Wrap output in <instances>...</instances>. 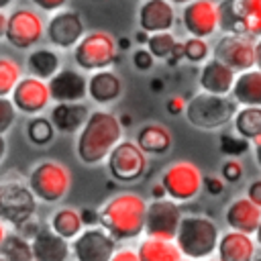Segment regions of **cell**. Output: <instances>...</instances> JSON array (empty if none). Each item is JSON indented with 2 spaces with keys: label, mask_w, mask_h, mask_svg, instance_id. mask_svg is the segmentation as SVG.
Listing matches in <instances>:
<instances>
[{
  "label": "cell",
  "mask_w": 261,
  "mask_h": 261,
  "mask_svg": "<svg viewBox=\"0 0 261 261\" xmlns=\"http://www.w3.org/2000/svg\"><path fill=\"white\" fill-rule=\"evenodd\" d=\"M122 124L120 118L108 110L90 112L86 124L77 133L75 153L84 165H98L108 159L110 151L122 141Z\"/></svg>",
  "instance_id": "6da1fadb"
},
{
  "label": "cell",
  "mask_w": 261,
  "mask_h": 261,
  "mask_svg": "<svg viewBox=\"0 0 261 261\" xmlns=\"http://www.w3.org/2000/svg\"><path fill=\"white\" fill-rule=\"evenodd\" d=\"M147 202L137 192H120L100 208V224L120 241L135 239L145 230Z\"/></svg>",
  "instance_id": "7a4b0ae2"
},
{
  "label": "cell",
  "mask_w": 261,
  "mask_h": 261,
  "mask_svg": "<svg viewBox=\"0 0 261 261\" xmlns=\"http://www.w3.org/2000/svg\"><path fill=\"white\" fill-rule=\"evenodd\" d=\"M220 241V230L216 222L204 214H188L181 218L175 243L181 249L184 257L202 261L216 253Z\"/></svg>",
  "instance_id": "3957f363"
},
{
  "label": "cell",
  "mask_w": 261,
  "mask_h": 261,
  "mask_svg": "<svg viewBox=\"0 0 261 261\" xmlns=\"http://www.w3.org/2000/svg\"><path fill=\"white\" fill-rule=\"evenodd\" d=\"M239 110V104L232 96H220L210 92H198L188 100L186 120L200 130H216L228 124Z\"/></svg>",
  "instance_id": "277c9868"
},
{
  "label": "cell",
  "mask_w": 261,
  "mask_h": 261,
  "mask_svg": "<svg viewBox=\"0 0 261 261\" xmlns=\"http://www.w3.org/2000/svg\"><path fill=\"white\" fill-rule=\"evenodd\" d=\"M71 171L65 163L55 159L39 161L29 173V186L35 196L47 204L63 200L71 190Z\"/></svg>",
  "instance_id": "5b68a950"
},
{
  "label": "cell",
  "mask_w": 261,
  "mask_h": 261,
  "mask_svg": "<svg viewBox=\"0 0 261 261\" xmlns=\"http://www.w3.org/2000/svg\"><path fill=\"white\" fill-rule=\"evenodd\" d=\"M118 41L108 31H90L73 47V61L84 71H100L118 59Z\"/></svg>",
  "instance_id": "8992f818"
},
{
  "label": "cell",
  "mask_w": 261,
  "mask_h": 261,
  "mask_svg": "<svg viewBox=\"0 0 261 261\" xmlns=\"http://www.w3.org/2000/svg\"><path fill=\"white\" fill-rule=\"evenodd\" d=\"M167 192V198L175 202H190L194 200L204 188V175L200 167L192 161H173L165 167L159 179Z\"/></svg>",
  "instance_id": "52a82bcc"
},
{
  "label": "cell",
  "mask_w": 261,
  "mask_h": 261,
  "mask_svg": "<svg viewBox=\"0 0 261 261\" xmlns=\"http://www.w3.org/2000/svg\"><path fill=\"white\" fill-rule=\"evenodd\" d=\"M106 165L116 181H137L147 171V153L137 141H120L110 151Z\"/></svg>",
  "instance_id": "ba28073f"
},
{
  "label": "cell",
  "mask_w": 261,
  "mask_h": 261,
  "mask_svg": "<svg viewBox=\"0 0 261 261\" xmlns=\"http://www.w3.org/2000/svg\"><path fill=\"white\" fill-rule=\"evenodd\" d=\"M37 196L31 186L20 184L16 179L0 184V218L12 224H20L35 214Z\"/></svg>",
  "instance_id": "9c48e42d"
},
{
  "label": "cell",
  "mask_w": 261,
  "mask_h": 261,
  "mask_svg": "<svg viewBox=\"0 0 261 261\" xmlns=\"http://www.w3.org/2000/svg\"><path fill=\"white\" fill-rule=\"evenodd\" d=\"M45 22L31 8H16L8 14L4 39L16 49H31L45 37Z\"/></svg>",
  "instance_id": "30bf717a"
},
{
  "label": "cell",
  "mask_w": 261,
  "mask_h": 261,
  "mask_svg": "<svg viewBox=\"0 0 261 261\" xmlns=\"http://www.w3.org/2000/svg\"><path fill=\"white\" fill-rule=\"evenodd\" d=\"M212 55L232 67L237 73L255 67V37L224 33L212 47Z\"/></svg>",
  "instance_id": "8fae6325"
},
{
  "label": "cell",
  "mask_w": 261,
  "mask_h": 261,
  "mask_svg": "<svg viewBox=\"0 0 261 261\" xmlns=\"http://www.w3.org/2000/svg\"><path fill=\"white\" fill-rule=\"evenodd\" d=\"M181 218L184 216L179 210V202L171 198H155L151 204H147L145 232L147 237L175 241Z\"/></svg>",
  "instance_id": "7c38bea8"
},
{
  "label": "cell",
  "mask_w": 261,
  "mask_h": 261,
  "mask_svg": "<svg viewBox=\"0 0 261 261\" xmlns=\"http://www.w3.org/2000/svg\"><path fill=\"white\" fill-rule=\"evenodd\" d=\"M84 35H86V27L82 14L71 8H61L53 12L45 27V37L57 49H73Z\"/></svg>",
  "instance_id": "4fadbf2b"
},
{
  "label": "cell",
  "mask_w": 261,
  "mask_h": 261,
  "mask_svg": "<svg viewBox=\"0 0 261 261\" xmlns=\"http://www.w3.org/2000/svg\"><path fill=\"white\" fill-rule=\"evenodd\" d=\"M181 27L192 37L208 39L218 33L220 16L218 2L214 0H194L181 8Z\"/></svg>",
  "instance_id": "5bb4252c"
},
{
  "label": "cell",
  "mask_w": 261,
  "mask_h": 261,
  "mask_svg": "<svg viewBox=\"0 0 261 261\" xmlns=\"http://www.w3.org/2000/svg\"><path fill=\"white\" fill-rule=\"evenodd\" d=\"M114 237L102 226H90L73 239V255L77 261H110L116 253Z\"/></svg>",
  "instance_id": "9a60e30c"
},
{
  "label": "cell",
  "mask_w": 261,
  "mask_h": 261,
  "mask_svg": "<svg viewBox=\"0 0 261 261\" xmlns=\"http://www.w3.org/2000/svg\"><path fill=\"white\" fill-rule=\"evenodd\" d=\"M10 98H12L14 106L18 108V112L29 114V116H37L51 102L49 84H47V80H41V77L29 73L16 84Z\"/></svg>",
  "instance_id": "2e32d148"
},
{
  "label": "cell",
  "mask_w": 261,
  "mask_h": 261,
  "mask_svg": "<svg viewBox=\"0 0 261 261\" xmlns=\"http://www.w3.org/2000/svg\"><path fill=\"white\" fill-rule=\"evenodd\" d=\"M175 4L169 0H143L137 12L139 29L151 33L171 31L175 24Z\"/></svg>",
  "instance_id": "e0dca14e"
},
{
  "label": "cell",
  "mask_w": 261,
  "mask_h": 261,
  "mask_svg": "<svg viewBox=\"0 0 261 261\" xmlns=\"http://www.w3.org/2000/svg\"><path fill=\"white\" fill-rule=\"evenodd\" d=\"M47 84L53 102H82L88 96V80L77 69L61 67Z\"/></svg>",
  "instance_id": "ac0fdd59"
},
{
  "label": "cell",
  "mask_w": 261,
  "mask_h": 261,
  "mask_svg": "<svg viewBox=\"0 0 261 261\" xmlns=\"http://www.w3.org/2000/svg\"><path fill=\"white\" fill-rule=\"evenodd\" d=\"M234 80H237V71L228 67L224 61L216 59L214 55L202 63V69L198 75V84L202 92L220 94V96H230Z\"/></svg>",
  "instance_id": "d6986e66"
},
{
  "label": "cell",
  "mask_w": 261,
  "mask_h": 261,
  "mask_svg": "<svg viewBox=\"0 0 261 261\" xmlns=\"http://www.w3.org/2000/svg\"><path fill=\"white\" fill-rule=\"evenodd\" d=\"M257 247L253 234L230 228L220 234L216 255L220 261H253L257 257Z\"/></svg>",
  "instance_id": "ffe728a7"
},
{
  "label": "cell",
  "mask_w": 261,
  "mask_h": 261,
  "mask_svg": "<svg viewBox=\"0 0 261 261\" xmlns=\"http://www.w3.org/2000/svg\"><path fill=\"white\" fill-rule=\"evenodd\" d=\"M224 220L232 230L255 234V230L261 224V206H257L249 196L237 198L228 204L224 212Z\"/></svg>",
  "instance_id": "44dd1931"
},
{
  "label": "cell",
  "mask_w": 261,
  "mask_h": 261,
  "mask_svg": "<svg viewBox=\"0 0 261 261\" xmlns=\"http://www.w3.org/2000/svg\"><path fill=\"white\" fill-rule=\"evenodd\" d=\"M90 116V110L84 102H55V106L49 112L51 122L55 124L57 133H80V128L86 124Z\"/></svg>",
  "instance_id": "7402d4cb"
},
{
  "label": "cell",
  "mask_w": 261,
  "mask_h": 261,
  "mask_svg": "<svg viewBox=\"0 0 261 261\" xmlns=\"http://www.w3.org/2000/svg\"><path fill=\"white\" fill-rule=\"evenodd\" d=\"M35 261H67L69 245L67 239L55 232L53 228H41L31 241Z\"/></svg>",
  "instance_id": "603a6c76"
},
{
  "label": "cell",
  "mask_w": 261,
  "mask_h": 261,
  "mask_svg": "<svg viewBox=\"0 0 261 261\" xmlns=\"http://www.w3.org/2000/svg\"><path fill=\"white\" fill-rule=\"evenodd\" d=\"M122 94V80L112 69L92 71L88 80V96L96 104H110Z\"/></svg>",
  "instance_id": "cb8c5ba5"
},
{
  "label": "cell",
  "mask_w": 261,
  "mask_h": 261,
  "mask_svg": "<svg viewBox=\"0 0 261 261\" xmlns=\"http://www.w3.org/2000/svg\"><path fill=\"white\" fill-rule=\"evenodd\" d=\"M230 96L239 106H261V69L251 67L237 73Z\"/></svg>",
  "instance_id": "d4e9b609"
},
{
  "label": "cell",
  "mask_w": 261,
  "mask_h": 261,
  "mask_svg": "<svg viewBox=\"0 0 261 261\" xmlns=\"http://www.w3.org/2000/svg\"><path fill=\"white\" fill-rule=\"evenodd\" d=\"M135 141L139 143V147L147 155H165L171 149L173 137H171V130L165 124L149 122V124H143L139 128Z\"/></svg>",
  "instance_id": "484cf974"
},
{
  "label": "cell",
  "mask_w": 261,
  "mask_h": 261,
  "mask_svg": "<svg viewBox=\"0 0 261 261\" xmlns=\"http://www.w3.org/2000/svg\"><path fill=\"white\" fill-rule=\"evenodd\" d=\"M137 251L141 261H181L184 259V253L177 247V243L167 239L147 237Z\"/></svg>",
  "instance_id": "4316f807"
},
{
  "label": "cell",
  "mask_w": 261,
  "mask_h": 261,
  "mask_svg": "<svg viewBox=\"0 0 261 261\" xmlns=\"http://www.w3.org/2000/svg\"><path fill=\"white\" fill-rule=\"evenodd\" d=\"M27 69L31 75H37L41 80H51L61 69V59L53 49L39 47L31 51V55L27 57Z\"/></svg>",
  "instance_id": "83f0119b"
},
{
  "label": "cell",
  "mask_w": 261,
  "mask_h": 261,
  "mask_svg": "<svg viewBox=\"0 0 261 261\" xmlns=\"http://www.w3.org/2000/svg\"><path fill=\"white\" fill-rule=\"evenodd\" d=\"M234 130L255 143L261 137V106H241L232 118Z\"/></svg>",
  "instance_id": "f1b7e54d"
},
{
  "label": "cell",
  "mask_w": 261,
  "mask_h": 261,
  "mask_svg": "<svg viewBox=\"0 0 261 261\" xmlns=\"http://www.w3.org/2000/svg\"><path fill=\"white\" fill-rule=\"evenodd\" d=\"M82 226H84L82 212L75 210V208H71V206H61L51 216V228L55 232H59L61 237H65L67 241L69 239H75L82 232Z\"/></svg>",
  "instance_id": "f546056e"
},
{
  "label": "cell",
  "mask_w": 261,
  "mask_h": 261,
  "mask_svg": "<svg viewBox=\"0 0 261 261\" xmlns=\"http://www.w3.org/2000/svg\"><path fill=\"white\" fill-rule=\"evenodd\" d=\"M218 16H220V31L222 33H245V16L239 0H220L218 2Z\"/></svg>",
  "instance_id": "4dcf8cb0"
},
{
  "label": "cell",
  "mask_w": 261,
  "mask_h": 261,
  "mask_svg": "<svg viewBox=\"0 0 261 261\" xmlns=\"http://www.w3.org/2000/svg\"><path fill=\"white\" fill-rule=\"evenodd\" d=\"M57 128L55 124L51 122V118H45V116H33L27 124V137L33 145H39V147H45L53 141Z\"/></svg>",
  "instance_id": "1f68e13d"
},
{
  "label": "cell",
  "mask_w": 261,
  "mask_h": 261,
  "mask_svg": "<svg viewBox=\"0 0 261 261\" xmlns=\"http://www.w3.org/2000/svg\"><path fill=\"white\" fill-rule=\"evenodd\" d=\"M0 253L8 261H35L33 245L22 234H10V237H6L4 245L0 247Z\"/></svg>",
  "instance_id": "d6a6232c"
},
{
  "label": "cell",
  "mask_w": 261,
  "mask_h": 261,
  "mask_svg": "<svg viewBox=\"0 0 261 261\" xmlns=\"http://www.w3.org/2000/svg\"><path fill=\"white\" fill-rule=\"evenodd\" d=\"M22 80V67L12 57H0V96H10Z\"/></svg>",
  "instance_id": "836d02e7"
},
{
  "label": "cell",
  "mask_w": 261,
  "mask_h": 261,
  "mask_svg": "<svg viewBox=\"0 0 261 261\" xmlns=\"http://www.w3.org/2000/svg\"><path fill=\"white\" fill-rule=\"evenodd\" d=\"M175 45H177V39L173 37V33H171V31H161V33H151L145 47L153 53L155 59L167 61V59L171 57Z\"/></svg>",
  "instance_id": "e575fe53"
},
{
  "label": "cell",
  "mask_w": 261,
  "mask_h": 261,
  "mask_svg": "<svg viewBox=\"0 0 261 261\" xmlns=\"http://www.w3.org/2000/svg\"><path fill=\"white\" fill-rule=\"evenodd\" d=\"M212 57V49H210V45H208V41L206 39H202V37H188L186 41H184V59L186 61H190V63H204V61H208Z\"/></svg>",
  "instance_id": "d590c367"
},
{
  "label": "cell",
  "mask_w": 261,
  "mask_h": 261,
  "mask_svg": "<svg viewBox=\"0 0 261 261\" xmlns=\"http://www.w3.org/2000/svg\"><path fill=\"white\" fill-rule=\"evenodd\" d=\"M245 16V33L261 37V0H239Z\"/></svg>",
  "instance_id": "8d00e7d4"
},
{
  "label": "cell",
  "mask_w": 261,
  "mask_h": 261,
  "mask_svg": "<svg viewBox=\"0 0 261 261\" xmlns=\"http://www.w3.org/2000/svg\"><path fill=\"white\" fill-rule=\"evenodd\" d=\"M251 147V141H247L245 137H241L237 130L234 133H222L220 135V151L228 157H241L243 153H247Z\"/></svg>",
  "instance_id": "74e56055"
},
{
  "label": "cell",
  "mask_w": 261,
  "mask_h": 261,
  "mask_svg": "<svg viewBox=\"0 0 261 261\" xmlns=\"http://www.w3.org/2000/svg\"><path fill=\"white\" fill-rule=\"evenodd\" d=\"M16 112H18V108L14 106L12 98L0 96V133L2 135L12 128V124L16 120Z\"/></svg>",
  "instance_id": "f35d334b"
},
{
  "label": "cell",
  "mask_w": 261,
  "mask_h": 261,
  "mask_svg": "<svg viewBox=\"0 0 261 261\" xmlns=\"http://www.w3.org/2000/svg\"><path fill=\"white\" fill-rule=\"evenodd\" d=\"M243 173H245L243 163H241L237 157L226 159V161L222 163V167H220V175L224 177L226 184H237V181L243 177Z\"/></svg>",
  "instance_id": "ab89813d"
},
{
  "label": "cell",
  "mask_w": 261,
  "mask_h": 261,
  "mask_svg": "<svg viewBox=\"0 0 261 261\" xmlns=\"http://www.w3.org/2000/svg\"><path fill=\"white\" fill-rule=\"evenodd\" d=\"M130 61H133V65H135L137 71H149V69L153 67V63H155V57H153V53H151L147 47L141 45L139 49L133 51Z\"/></svg>",
  "instance_id": "60d3db41"
},
{
  "label": "cell",
  "mask_w": 261,
  "mask_h": 261,
  "mask_svg": "<svg viewBox=\"0 0 261 261\" xmlns=\"http://www.w3.org/2000/svg\"><path fill=\"white\" fill-rule=\"evenodd\" d=\"M224 177L222 175H204V190L210 194V196H220L224 192Z\"/></svg>",
  "instance_id": "b9f144b4"
},
{
  "label": "cell",
  "mask_w": 261,
  "mask_h": 261,
  "mask_svg": "<svg viewBox=\"0 0 261 261\" xmlns=\"http://www.w3.org/2000/svg\"><path fill=\"white\" fill-rule=\"evenodd\" d=\"M186 106H188V102L181 98V96H171V98H167V102H165V110L169 112V114H184L186 112Z\"/></svg>",
  "instance_id": "7bdbcfd3"
},
{
  "label": "cell",
  "mask_w": 261,
  "mask_h": 261,
  "mask_svg": "<svg viewBox=\"0 0 261 261\" xmlns=\"http://www.w3.org/2000/svg\"><path fill=\"white\" fill-rule=\"evenodd\" d=\"M31 2L45 12H57L67 4V0H31Z\"/></svg>",
  "instance_id": "ee69618b"
},
{
  "label": "cell",
  "mask_w": 261,
  "mask_h": 261,
  "mask_svg": "<svg viewBox=\"0 0 261 261\" xmlns=\"http://www.w3.org/2000/svg\"><path fill=\"white\" fill-rule=\"evenodd\" d=\"M18 228L22 230V237H31V239H35V234L41 230L39 222L35 220V214H33L31 218H27L24 222H20V224H18Z\"/></svg>",
  "instance_id": "f6af8a7d"
},
{
  "label": "cell",
  "mask_w": 261,
  "mask_h": 261,
  "mask_svg": "<svg viewBox=\"0 0 261 261\" xmlns=\"http://www.w3.org/2000/svg\"><path fill=\"white\" fill-rule=\"evenodd\" d=\"M110 261H141V257H139V251L135 249H118Z\"/></svg>",
  "instance_id": "bcb514c9"
},
{
  "label": "cell",
  "mask_w": 261,
  "mask_h": 261,
  "mask_svg": "<svg viewBox=\"0 0 261 261\" xmlns=\"http://www.w3.org/2000/svg\"><path fill=\"white\" fill-rule=\"evenodd\" d=\"M247 196H249L257 206H261V179H253V181L249 184Z\"/></svg>",
  "instance_id": "7dc6e473"
},
{
  "label": "cell",
  "mask_w": 261,
  "mask_h": 261,
  "mask_svg": "<svg viewBox=\"0 0 261 261\" xmlns=\"http://www.w3.org/2000/svg\"><path fill=\"white\" fill-rule=\"evenodd\" d=\"M80 212H82V220H84V224H94V222H100V212H98V210L84 208V210H80Z\"/></svg>",
  "instance_id": "c3c4849f"
},
{
  "label": "cell",
  "mask_w": 261,
  "mask_h": 261,
  "mask_svg": "<svg viewBox=\"0 0 261 261\" xmlns=\"http://www.w3.org/2000/svg\"><path fill=\"white\" fill-rule=\"evenodd\" d=\"M181 59H184V41H177V45H175L171 57L167 59V63H169V65H177Z\"/></svg>",
  "instance_id": "681fc988"
},
{
  "label": "cell",
  "mask_w": 261,
  "mask_h": 261,
  "mask_svg": "<svg viewBox=\"0 0 261 261\" xmlns=\"http://www.w3.org/2000/svg\"><path fill=\"white\" fill-rule=\"evenodd\" d=\"M253 157H255V163H257L259 169H261V137L253 143Z\"/></svg>",
  "instance_id": "f907efd6"
},
{
  "label": "cell",
  "mask_w": 261,
  "mask_h": 261,
  "mask_svg": "<svg viewBox=\"0 0 261 261\" xmlns=\"http://www.w3.org/2000/svg\"><path fill=\"white\" fill-rule=\"evenodd\" d=\"M255 67L261 69V37H255Z\"/></svg>",
  "instance_id": "816d5d0a"
},
{
  "label": "cell",
  "mask_w": 261,
  "mask_h": 261,
  "mask_svg": "<svg viewBox=\"0 0 261 261\" xmlns=\"http://www.w3.org/2000/svg\"><path fill=\"white\" fill-rule=\"evenodd\" d=\"M135 41H137L139 45H143V47H145V45H147V41H149V33H147V31H143V29H139V31H137Z\"/></svg>",
  "instance_id": "f5cc1de1"
},
{
  "label": "cell",
  "mask_w": 261,
  "mask_h": 261,
  "mask_svg": "<svg viewBox=\"0 0 261 261\" xmlns=\"http://www.w3.org/2000/svg\"><path fill=\"white\" fill-rule=\"evenodd\" d=\"M6 22H8V14H4V10H0V39L6 35Z\"/></svg>",
  "instance_id": "db71d44e"
},
{
  "label": "cell",
  "mask_w": 261,
  "mask_h": 261,
  "mask_svg": "<svg viewBox=\"0 0 261 261\" xmlns=\"http://www.w3.org/2000/svg\"><path fill=\"white\" fill-rule=\"evenodd\" d=\"M151 90L161 92V90H163V82H161L159 77H153V80H151Z\"/></svg>",
  "instance_id": "11a10c76"
},
{
  "label": "cell",
  "mask_w": 261,
  "mask_h": 261,
  "mask_svg": "<svg viewBox=\"0 0 261 261\" xmlns=\"http://www.w3.org/2000/svg\"><path fill=\"white\" fill-rule=\"evenodd\" d=\"M4 155H6V139H4V135L0 133V161L4 159Z\"/></svg>",
  "instance_id": "9f6ffc18"
},
{
  "label": "cell",
  "mask_w": 261,
  "mask_h": 261,
  "mask_svg": "<svg viewBox=\"0 0 261 261\" xmlns=\"http://www.w3.org/2000/svg\"><path fill=\"white\" fill-rule=\"evenodd\" d=\"M116 41H118V49H120V51H124V49L130 45V39H126V37H122V39H116Z\"/></svg>",
  "instance_id": "6f0895ef"
},
{
  "label": "cell",
  "mask_w": 261,
  "mask_h": 261,
  "mask_svg": "<svg viewBox=\"0 0 261 261\" xmlns=\"http://www.w3.org/2000/svg\"><path fill=\"white\" fill-rule=\"evenodd\" d=\"M118 118H120V124H122V126H128V124H133V118H130V114H120Z\"/></svg>",
  "instance_id": "680465c9"
},
{
  "label": "cell",
  "mask_w": 261,
  "mask_h": 261,
  "mask_svg": "<svg viewBox=\"0 0 261 261\" xmlns=\"http://www.w3.org/2000/svg\"><path fill=\"white\" fill-rule=\"evenodd\" d=\"M6 237H8V234H6V226H4L2 222H0V247L4 245V241H6Z\"/></svg>",
  "instance_id": "91938a15"
},
{
  "label": "cell",
  "mask_w": 261,
  "mask_h": 261,
  "mask_svg": "<svg viewBox=\"0 0 261 261\" xmlns=\"http://www.w3.org/2000/svg\"><path fill=\"white\" fill-rule=\"evenodd\" d=\"M12 2H16V0H0V10H6Z\"/></svg>",
  "instance_id": "94428289"
},
{
  "label": "cell",
  "mask_w": 261,
  "mask_h": 261,
  "mask_svg": "<svg viewBox=\"0 0 261 261\" xmlns=\"http://www.w3.org/2000/svg\"><path fill=\"white\" fill-rule=\"evenodd\" d=\"M169 2H173L175 6H186V4H190V2H194V0H169Z\"/></svg>",
  "instance_id": "6125c7cd"
},
{
  "label": "cell",
  "mask_w": 261,
  "mask_h": 261,
  "mask_svg": "<svg viewBox=\"0 0 261 261\" xmlns=\"http://www.w3.org/2000/svg\"><path fill=\"white\" fill-rule=\"evenodd\" d=\"M253 237H255V241H257V245L261 247V224H259V228L255 230V234H253Z\"/></svg>",
  "instance_id": "be15d7a7"
},
{
  "label": "cell",
  "mask_w": 261,
  "mask_h": 261,
  "mask_svg": "<svg viewBox=\"0 0 261 261\" xmlns=\"http://www.w3.org/2000/svg\"><path fill=\"white\" fill-rule=\"evenodd\" d=\"M202 261H220V259H218V257H216V259H212V257H208V259H202Z\"/></svg>",
  "instance_id": "e7e4bbea"
},
{
  "label": "cell",
  "mask_w": 261,
  "mask_h": 261,
  "mask_svg": "<svg viewBox=\"0 0 261 261\" xmlns=\"http://www.w3.org/2000/svg\"><path fill=\"white\" fill-rule=\"evenodd\" d=\"M0 261H8V259H6V257H4L2 253H0Z\"/></svg>",
  "instance_id": "03108f58"
},
{
  "label": "cell",
  "mask_w": 261,
  "mask_h": 261,
  "mask_svg": "<svg viewBox=\"0 0 261 261\" xmlns=\"http://www.w3.org/2000/svg\"><path fill=\"white\" fill-rule=\"evenodd\" d=\"M253 261H261V257H255V259H253Z\"/></svg>",
  "instance_id": "003e7915"
}]
</instances>
